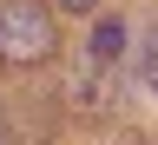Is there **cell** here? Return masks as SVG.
Listing matches in <instances>:
<instances>
[{
  "label": "cell",
  "instance_id": "3",
  "mask_svg": "<svg viewBox=\"0 0 158 145\" xmlns=\"http://www.w3.org/2000/svg\"><path fill=\"white\" fill-rule=\"evenodd\" d=\"M138 79H145V86L158 92V20L145 27V40H138Z\"/></svg>",
  "mask_w": 158,
  "mask_h": 145
},
{
  "label": "cell",
  "instance_id": "1",
  "mask_svg": "<svg viewBox=\"0 0 158 145\" xmlns=\"http://www.w3.org/2000/svg\"><path fill=\"white\" fill-rule=\"evenodd\" d=\"M59 53V27L46 0H0V66L7 73H33Z\"/></svg>",
  "mask_w": 158,
  "mask_h": 145
},
{
  "label": "cell",
  "instance_id": "4",
  "mask_svg": "<svg viewBox=\"0 0 158 145\" xmlns=\"http://www.w3.org/2000/svg\"><path fill=\"white\" fill-rule=\"evenodd\" d=\"M53 7H66V13H92L99 0H53Z\"/></svg>",
  "mask_w": 158,
  "mask_h": 145
},
{
  "label": "cell",
  "instance_id": "5",
  "mask_svg": "<svg viewBox=\"0 0 158 145\" xmlns=\"http://www.w3.org/2000/svg\"><path fill=\"white\" fill-rule=\"evenodd\" d=\"M112 145H138V139H132V132H118V139H112Z\"/></svg>",
  "mask_w": 158,
  "mask_h": 145
},
{
  "label": "cell",
  "instance_id": "2",
  "mask_svg": "<svg viewBox=\"0 0 158 145\" xmlns=\"http://www.w3.org/2000/svg\"><path fill=\"white\" fill-rule=\"evenodd\" d=\"M86 53L118 66V53H125V27H118V20H99V27H92V40H86Z\"/></svg>",
  "mask_w": 158,
  "mask_h": 145
}]
</instances>
